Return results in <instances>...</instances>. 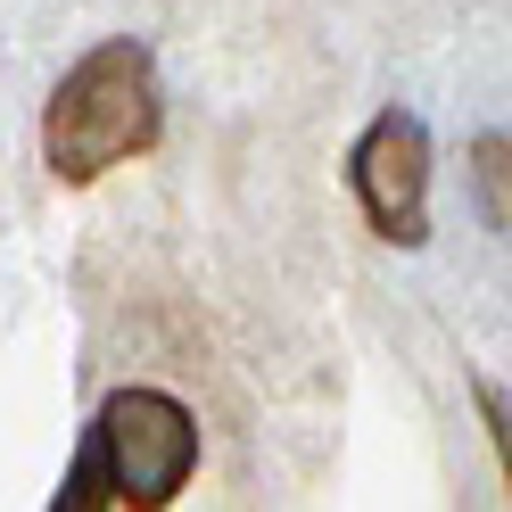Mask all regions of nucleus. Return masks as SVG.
Masks as SVG:
<instances>
[{
	"instance_id": "1",
	"label": "nucleus",
	"mask_w": 512,
	"mask_h": 512,
	"mask_svg": "<svg viewBox=\"0 0 512 512\" xmlns=\"http://www.w3.org/2000/svg\"><path fill=\"white\" fill-rule=\"evenodd\" d=\"M190 463H199V430H190V413L157 389H124L100 405V422H91L83 455L67 471V512H100V504H133V512H157L182 496Z\"/></svg>"
},
{
	"instance_id": "3",
	"label": "nucleus",
	"mask_w": 512,
	"mask_h": 512,
	"mask_svg": "<svg viewBox=\"0 0 512 512\" xmlns=\"http://www.w3.org/2000/svg\"><path fill=\"white\" fill-rule=\"evenodd\" d=\"M356 190H364V215L380 223L389 240H422V190H430V141L413 116H380L364 149H356Z\"/></svg>"
},
{
	"instance_id": "2",
	"label": "nucleus",
	"mask_w": 512,
	"mask_h": 512,
	"mask_svg": "<svg viewBox=\"0 0 512 512\" xmlns=\"http://www.w3.org/2000/svg\"><path fill=\"white\" fill-rule=\"evenodd\" d=\"M157 141V83H149V58L133 42H100L83 67L58 83V100L42 116V149H50V174L58 182H91L124 166L133 149Z\"/></svg>"
},
{
	"instance_id": "4",
	"label": "nucleus",
	"mask_w": 512,
	"mask_h": 512,
	"mask_svg": "<svg viewBox=\"0 0 512 512\" xmlns=\"http://www.w3.org/2000/svg\"><path fill=\"white\" fill-rule=\"evenodd\" d=\"M479 405H488V430H496V446H504V479H512V405H504L496 389H479Z\"/></svg>"
}]
</instances>
